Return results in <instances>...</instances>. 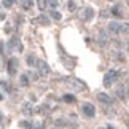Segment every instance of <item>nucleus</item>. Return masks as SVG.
I'll return each instance as SVG.
<instances>
[{
  "mask_svg": "<svg viewBox=\"0 0 129 129\" xmlns=\"http://www.w3.org/2000/svg\"><path fill=\"white\" fill-rule=\"evenodd\" d=\"M116 96L121 99V101H126V99L129 97V86L127 85H124V83H123V85H120L116 88Z\"/></svg>",
  "mask_w": 129,
  "mask_h": 129,
  "instance_id": "nucleus-4",
  "label": "nucleus"
},
{
  "mask_svg": "<svg viewBox=\"0 0 129 129\" xmlns=\"http://www.w3.org/2000/svg\"><path fill=\"white\" fill-rule=\"evenodd\" d=\"M121 73L120 72H116V70H108L105 75H104V86H112L113 83H115L118 80V77H120Z\"/></svg>",
  "mask_w": 129,
  "mask_h": 129,
  "instance_id": "nucleus-2",
  "label": "nucleus"
},
{
  "mask_svg": "<svg viewBox=\"0 0 129 129\" xmlns=\"http://www.w3.org/2000/svg\"><path fill=\"white\" fill-rule=\"evenodd\" d=\"M94 18V10L91 7H85V8H81L80 10V19L81 21H91V19Z\"/></svg>",
  "mask_w": 129,
  "mask_h": 129,
  "instance_id": "nucleus-3",
  "label": "nucleus"
},
{
  "mask_svg": "<svg viewBox=\"0 0 129 129\" xmlns=\"http://www.w3.org/2000/svg\"><path fill=\"white\" fill-rule=\"evenodd\" d=\"M0 101H3V96H2V94H0Z\"/></svg>",
  "mask_w": 129,
  "mask_h": 129,
  "instance_id": "nucleus-30",
  "label": "nucleus"
},
{
  "mask_svg": "<svg viewBox=\"0 0 129 129\" xmlns=\"http://www.w3.org/2000/svg\"><path fill=\"white\" fill-rule=\"evenodd\" d=\"M22 8L24 10H30L32 8V0H22Z\"/></svg>",
  "mask_w": 129,
  "mask_h": 129,
  "instance_id": "nucleus-18",
  "label": "nucleus"
},
{
  "mask_svg": "<svg viewBox=\"0 0 129 129\" xmlns=\"http://www.w3.org/2000/svg\"><path fill=\"white\" fill-rule=\"evenodd\" d=\"M62 99H64V102H67V104H72V102H75V97H73L72 94H66V96H64Z\"/></svg>",
  "mask_w": 129,
  "mask_h": 129,
  "instance_id": "nucleus-17",
  "label": "nucleus"
},
{
  "mask_svg": "<svg viewBox=\"0 0 129 129\" xmlns=\"http://www.w3.org/2000/svg\"><path fill=\"white\" fill-rule=\"evenodd\" d=\"M67 10H69V11H75V10H77V7H75V2H72V0H70V2H69L67 3Z\"/></svg>",
  "mask_w": 129,
  "mask_h": 129,
  "instance_id": "nucleus-21",
  "label": "nucleus"
},
{
  "mask_svg": "<svg viewBox=\"0 0 129 129\" xmlns=\"http://www.w3.org/2000/svg\"><path fill=\"white\" fill-rule=\"evenodd\" d=\"M38 112H40V113H48V112H49V108H48V105H40Z\"/></svg>",
  "mask_w": 129,
  "mask_h": 129,
  "instance_id": "nucleus-24",
  "label": "nucleus"
},
{
  "mask_svg": "<svg viewBox=\"0 0 129 129\" xmlns=\"http://www.w3.org/2000/svg\"><path fill=\"white\" fill-rule=\"evenodd\" d=\"M112 13L115 14V16H121V11H120V8H116V7H113V8H112Z\"/></svg>",
  "mask_w": 129,
  "mask_h": 129,
  "instance_id": "nucleus-26",
  "label": "nucleus"
},
{
  "mask_svg": "<svg viewBox=\"0 0 129 129\" xmlns=\"http://www.w3.org/2000/svg\"><path fill=\"white\" fill-rule=\"evenodd\" d=\"M97 99H99L102 104H107V105H110V104L113 102V99L108 96V94H105V92H99V94H97Z\"/></svg>",
  "mask_w": 129,
  "mask_h": 129,
  "instance_id": "nucleus-10",
  "label": "nucleus"
},
{
  "mask_svg": "<svg viewBox=\"0 0 129 129\" xmlns=\"http://www.w3.org/2000/svg\"><path fill=\"white\" fill-rule=\"evenodd\" d=\"M19 81H21V86H24V88L29 86V78H27V75H21V80H19Z\"/></svg>",
  "mask_w": 129,
  "mask_h": 129,
  "instance_id": "nucleus-20",
  "label": "nucleus"
},
{
  "mask_svg": "<svg viewBox=\"0 0 129 129\" xmlns=\"http://www.w3.org/2000/svg\"><path fill=\"white\" fill-rule=\"evenodd\" d=\"M37 129H42V127H37Z\"/></svg>",
  "mask_w": 129,
  "mask_h": 129,
  "instance_id": "nucleus-33",
  "label": "nucleus"
},
{
  "mask_svg": "<svg viewBox=\"0 0 129 129\" xmlns=\"http://www.w3.org/2000/svg\"><path fill=\"white\" fill-rule=\"evenodd\" d=\"M64 83H66V86L70 89V91H73V92H78V91L86 89V85H85V83H83L81 80H78V78H73V77L64 78Z\"/></svg>",
  "mask_w": 129,
  "mask_h": 129,
  "instance_id": "nucleus-1",
  "label": "nucleus"
},
{
  "mask_svg": "<svg viewBox=\"0 0 129 129\" xmlns=\"http://www.w3.org/2000/svg\"><path fill=\"white\" fill-rule=\"evenodd\" d=\"M22 113H24V115H27V116L34 113V105H32L30 102H26V104L22 105Z\"/></svg>",
  "mask_w": 129,
  "mask_h": 129,
  "instance_id": "nucleus-13",
  "label": "nucleus"
},
{
  "mask_svg": "<svg viewBox=\"0 0 129 129\" xmlns=\"http://www.w3.org/2000/svg\"><path fill=\"white\" fill-rule=\"evenodd\" d=\"M19 126H21V127H24V129H32V126L29 124L27 121H22V123H19Z\"/></svg>",
  "mask_w": 129,
  "mask_h": 129,
  "instance_id": "nucleus-25",
  "label": "nucleus"
},
{
  "mask_svg": "<svg viewBox=\"0 0 129 129\" xmlns=\"http://www.w3.org/2000/svg\"><path fill=\"white\" fill-rule=\"evenodd\" d=\"M35 22L40 24V26H49V19L46 16H43V14H40V16L35 18Z\"/></svg>",
  "mask_w": 129,
  "mask_h": 129,
  "instance_id": "nucleus-14",
  "label": "nucleus"
},
{
  "mask_svg": "<svg viewBox=\"0 0 129 129\" xmlns=\"http://www.w3.org/2000/svg\"><path fill=\"white\" fill-rule=\"evenodd\" d=\"M2 3H3V7H7V8H10V7H13L14 0H2Z\"/></svg>",
  "mask_w": 129,
  "mask_h": 129,
  "instance_id": "nucleus-22",
  "label": "nucleus"
},
{
  "mask_svg": "<svg viewBox=\"0 0 129 129\" xmlns=\"http://www.w3.org/2000/svg\"><path fill=\"white\" fill-rule=\"evenodd\" d=\"M56 126L57 127H72V129H77V123H70V121H66V120H56Z\"/></svg>",
  "mask_w": 129,
  "mask_h": 129,
  "instance_id": "nucleus-11",
  "label": "nucleus"
},
{
  "mask_svg": "<svg viewBox=\"0 0 129 129\" xmlns=\"http://www.w3.org/2000/svg\"><path fill=\"white\" fill-rule=\"evenodd\" d=\"M121 32H123V34H129V24H127V22H124V24L121 26Z\"/></svg>",
  "mask_w": 129,
  "mask_h": 129,
  "instance_id": "nucleus-23",
  "label": "nucleus"
},
{
  "mask_svg": "<svg viewBox=\"0 0 129 129\" xmlns=\"http://www.w3.org/2000/svg\"><path fill=\"white\" fill-rule=\"evenodd\" d=\"M18 67H19V61L16 57H11L8 61V73H10V75H14L16 70H18Z\"/></svg>",
  "mask_w": 129,
  "mask_h": 129,
  "instance_id": "nucleus-8",
  "label": "nucleus"
},
{
  "mask_svg": "<svg viewBox=\"0 0 129 129\" xmlns=\"http://www.w3.org/2000/svg\"><path fill=\"white\" fill-rule=\"evenodd\" d=\"M8 49H14V51H22V45L21 40L18 37H13L11 40L8 42Z\"/></svg>",
  "mask_w": 129,
  "mask_h": 129,
  "instance_id": "nucleus-7",
  "label": "nucleus"
},
{
  "mask_svg": "<svg viewBox=\"0 0 129 129\" xmlns=\"http://www.w3.org/2000/svg\"><path fill=\"white\" fill-rule=\"evenodd\" d=\"M49 16H51L54 21H61V19H62V14L59 13V11H56V10H53V11L49 13Z\"/></svg>",
  "mask_w": 129,
  "mask_h": 129,
  "instance_id": "nucleus-15",
  "label": "nucleus"
},
{
  "mask_svg": "<svg viewBox=\"0 0 129 129\" xmlns=\"http://www.w3.org/2000/svg\"><path fill=\"white\" fill-rule=\"evenodd\" d=\"M81 112L85 113L88 118H92L94 115H96V108H94V105H92V104H88V102L81 105Z\"/></svg>",
  "mask_w": 129,
  "mask_h": 129,
  "instance_id": "nucleus-5",
  "label": "nucleus"
},
{
  "mask_svg": "<svg viewBox=\"0 0 129 129\" xmlns=\"http://www.w3.org/2000/svg\"><path fill=\"white\" fill-rule=\"evenodd\" d=\"M121 22H116V21H112L110 24H108V32L112 34H120L121 32Z\"/></svg>",
  "mask_w": 129,
  "mask_h": 129,
  "instance_id": "nucleus-9",
  "label": "nucleus"
},
{
  "mask_svg": "<svg viewBox=\"0 0 129 129\" xmlns=\"http://www.w3.org/2000/svg\"><path fill=\"white\" fill-rule=\"evenodd\" d=\"M3 19H5V14H3V13H0V21H3Z\"/></svg>",
  "mask_w": 129,
  "mask_h": 129,
  "instance_id": "nucleus-29",
  "label": "nucleus"
},
{
  "mask_svg": "<svg viewBox=\"0 0 129 129\" xmlns=\"http://www.w3.org/2000/svg\"><path fill=\"white\" fill-rule=\"evenodd\" d=\"M127 49H129V42H127Z\"/></svg>",
  "mask_w": 129,
  "mask_h": 129,
  "instance_id": "nucleus-31",
  "label": "nucleus"
},
{
  "mask_svg": "<svg viewBox=\"0 0 129 129\" xmlns=\"http://www.w3.org/2000/svg\"><path fill=\"white\" fill-rule=\"evenodd\" d=\"M35 67L38 69V73H40V75H42V77H46V75H48V73H49V72H51V70H49V66H48V64H46V62H45V61H38Z\"/></svg>",
  "mask_w": 129,
  "mask_h": 129,
  "instance_id": "nucleus-6",
  "label": "nucleus"
},
{
  "mask_svg": "<svg viewBox=\"0 0 129 129\" xmlns=\"http://www.w3.org/2000/svg\"><path fill=\"white\" fill-rule=\"evenodd\" d=\"M37 62H38V59H37L35 56H32V54H30V56L27 57V64H29V66H30V67L37 66Z\"/></svg>",
  "mask_w": 129,
  "mask_h": 129,
  "instance_id": "nucleus-16",
  "label": "nucleus"
},
{
  "mask_svg": "<svg viewBox=\"0 0 129 129\" xmlns=\"http://www.w3.org/2000/svg\"><path fill=\"white\" fill-rule=\"evenodd\" d=\"M2 123H3V115L0 113V126H2Z\"/></svg>",
  "mask_w": 129,
  "mask_h": 129,
  "instance_id": "nucleus-28",
  "label": "nucleus"
},
{
  "mask_svg": "<svg viewBox=\"0 0 129 129\" xmlns=\"http://www.w3.org/2000/svg\"><path fill=\"white\" fill-rule=\"evenodd\" d=\"M48 7L56 8V7H57V2H56V0H48Z\"/></svg>",
  "mask_w": 129,
  "mask_h": 129,
  "instance_id": "nucleus-27",
  "label": "nucleus"
},
{
  "mask_svg": "<svg viewBox=\"0 0 129 129\" xmlns=\"http://www.w3.org/2000/svg\"><path fill=\"white\" fill-rule=\"evenodd\" d=\"M126 2H127V5H129V0H126Z\"/></svg>",
  "mask_w": 129,
  "mask_h": 129,
  "instance_id": "nucleus-32",
  "label": "nucleus"
},
{
  "mask_svg": "<svg viewBox=\"0 0 129 129\" xmlns=\"http://www.w3.org/2000/svg\"><path fill=\"white\" fill-rule=\"evenodd\" d=\"M107 43H110V42H108V35L104 30H101V32H99V45H101V46H105Z\"/></svg>",
  "mask_w": 129,
  "mask_h": 129,
  "instance_id": "nucleus-12",
  "label": "nucleus"
},
{
  "mask_svg": "<svg viewBox=\"0 0 129 129\" xmlns=\"http://www.w3.org/2000/svg\"><path fill=\"white\" fill-rule=\"evenodd\" d=\"M37 5H38V8L40 10H45L48 7V0H37Z\"/></svg>",
  "mask_w": 129,
  "mask_h": 129,
  "instance_id": "nucleus-19",
  "label": "nucleus"
}]
</instances>
